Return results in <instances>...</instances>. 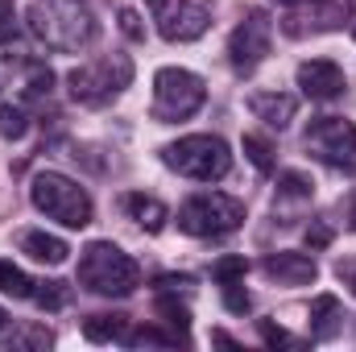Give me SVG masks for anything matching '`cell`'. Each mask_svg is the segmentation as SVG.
I'll return each mask as SVG.
<instances>
[{"label":"cell","mask_w":356,"mask_h":352,"mask_svg":"<svg viewBox=\"0 0 356 352\" xmlns=\"http://www.w3.org/2000/svg\"><path fill=\"white\" fill-rule=\"evenodd\" d=\"M245 158L253 162V170L257 175H273V145H269L266 137H257V133H245Z\"/></svg>","instance_id":"obj_23"},{"label":"cell","mask_w":356,"mask_h":352,"mask_svg":"<svg viewBox=\"0 0 356 352\" xmlns=\"http://www.w3.org/2000/svg\"><path fill=\"white\" fill-rule=\"evenodd\" d=\"M0 294L8 298H33V282L21 265H13L8 257H0Z\"/></svg>","instance_id":"obj_20"},{"label":"cell","mask_w":356,"mask_h":352,"mask_svg":"<svg viewBox=\"0 0 356 352\" xmlns=\"http://www.w3.org/2000/svg\"><path fill=\"white\" fill-rule=\"evenodd\" d=\"M353 294H356V269H353Z\"/></svg>","instance_id":"obj_37"},{"label":"cell","mask_w":356,"mask_h":352,"mask_svg":"<svg viewBox=\"0 0 356 352\" xmlns=\"http://www.w3.org/2000/svg\"><path fill=\"white\" fill-rule=\"evenodd\" d=\"M162 162L191 182H220L232 170V150L216 133H191V137H178L162 150Z\"/></svg>","instance_id":"obj_4"},{"label":"cell","mask_w":356,"mask_h":352,"mask_svg":"<svg viewBox=\"0 0 356 352\" xmlns=\"http://www.w3.org/2000/svg\"><path fill=\"white\" fill-rule=\"evenodd\" d=\"M245 273H249V262H245L241 253H228V257H220V262L211 265V278H216L220 286H228V282H245Z\"/></svg>","instance_id":"obj_26"},{"label":"cell","mask_w":356,"mask_h":352,"mask_svg":"<svg viewBox=\"0 0 356 352\" xmlns=\"http://www.w3.org/2000/svg\"><path fill=\"white\" fill-rule=\"evenodd\" d=\"M261 273H266L269 282H277V286H311L319 278V265H315L311 253L282 249V253H269L266 262H261Z\"/></svg>","instance_id":"obj_12"},{"label":"cell","mask_w":356,"mask_h":352,"mask_svg":"<svg viewBox=\"0 0 356 352\" xmlns=\"http://www.w3.org/2000/svg\"><path fill=\"white\" fill-rule=\"evenodd\" d=\"M245 224V203L224 195V191H199L178 207V228L186 237L211 241V237H228Z\"/></svg>","instance_id":"obj_5"},{"label":"cell","mask_w":356,"mask_h":352,"mask_svg":"<svg viewBox=\"0 0 356 352\" xmlns=\"http://www.w3.org/2000/svg\"><path fill=\"white\" fill-rule=\"evenodd\" d=\"M67 298H71L67 282H33V303H38L42 311H63Z\"/></svg>","instance_id":"obj_25"},{"label":"cell","mask_w":356,"mask_h":352,"mask_svg":"<svg viewBox=\"0 0 356 352\" xmlns=\"http://www.w3.org/2000/svg\"><path fill=\"white\" fill-rule=\"evenodd\" d=\"M79 286H88L99 298H129L141 286V269L120 245L91 241L79 257Z\"/></svg>","instance_id":"obj_2"},{"label":"cell","mask_w":356,"mask_h":352,"mask_svg":"<svg viewBox=\"0 0 356 352\" xmlns=\"http://www.w3.org/2000/svg\"><path fill=\"white\" fill-rule=\"evenodd\" d=\"M133 83V63L129 54H104L99 63H88V67H75L67 75V88L79 104L88 108H99L108 99H116L120 91Z\"/></svg>","instance_id":"obj_7"},{"label":"cell","mask_w":356,"mask_h":352,"mask_svg":"<svg viewBox=\"0 0 356 352\" xmlns=\"http://www.w3.org/2000/svg\"><path fill=\"white\" fill-rule=\"evenodd\" d=\"M207 99V88L195 71L186 67H162L154 75V120L162 125H178L186 116H195Z\"/></svg>","instance_id":"obj_6"},{"label":"cell","mask_w":356,"mask_h":352,"mask_svg":"<svg viewBox=\"0 0 356 352\" xmlns=\"http://www.w3.org/2000/svg\"><path fill=\"white\" fill-rule=\"evenodd\" d=\"M249 112L257 116V120H266L269 129H290V120H294V112H298V99L294 95H286V91H253L249 95Z\"/></svg>","instance_id":"obj_13"},{"label":"cell","mask_w":356,"mask_h":352,"mask_svg":"<svg viewBox=\"0 0 356 352\" xmlns=\"http://www.w3.org/2000/svg\"><path fill=\"white\" fill-rule=\"evenodd\" d=\"M50 344H54V336H50L46 323H21V328H13L4 336V349L8 352H46Z\"/></svg>","instance_id":"obj_18"},{"label":"cell","mask_w":356,"mask_h":352,"mask_svg":"<svg viewBox=\"0 0 356 352\" xmlns=\"http://www.w3.org/2000/svg\"><path fill=\"white\" fill-rule=\"evenodd\" d=\"M273 4H282V8H294V4H302V0H273Z\"/></svg>","instance_id":"obj_34"},{"label":"cell","mask_w":356,"mask_h":352,"mask_svg":"<svg viewBox=\"0 0 356 352\" xmlns=\"http://www.w3.org/2000/svg\"><path fill=\"white\" fill-rule=\"evenodd\" d=\"M307 150L336 175H356V125L344 116H319L307 129Z\"/></svg>","instance_id":"obj_8"},{"label":"cell","mask_w":356,"mask_h":352,"mask_svg":"<svg viewBox=\"0 0 356 352\" xmlns=\"http://www.w3.org/2000/svg\"><path fill=\"white\" fill-rule=\"evenodd\" d=\"M269 46H273V21L266 13H249L232 38H228V63L236 75H253L261 63L269 58Z\"/></svg>","instance_id":"obj_9"},{"label":"cell","mask_w":356,"mask_h":352,"mask_svg":"<svg viewBox=\"0 0 356 352\" xmlns=\"http://www.w3.org/2000/svg\"><path fill=\"white\" fill-rule=\"evenodd\" d=\"M54 88V71L42 63H29V95H50Z\"/></svg>","instance_id":"obj_30"},{"label":"cell","mask_w":356,"mask_h":352,"mask_svg":"<svg viewBox=\"0 0 356 352\" xmlns=\"http://www.w3.org/2000/svg\"><path fill=\"white\" fill-rule=\"evenodd\" d=\"M224 307H228L232 315H245V311H253V298H249V290H245L241 282H228V286H224Z\"/></svg>","instance_id":"obj_28"},{"label":"cell","mask_w":356,"mask_h":352,"mask_svg":"<svg viewBox=\"0 0 356 352\" xmlns=\"http://www.w3.org/2000/svg\"><path fill=\"white\" fill-rule=\"evenodd\" d=\"M211 344H224V349H241V344H236L228 332H211Z\"/></svg>","instance_id":"obj_32"},{"label":"cell","mask_w":356,"mask_h":352,"mask_svg":"<svg viewBox=\"0 0 356 352\" xmlns=\"http://www.w3.org/2000/svg\"><path fill=\"white\" fill-rule=\"evenodd\" d=\"M311 199H315V182H311V175H302V170L277 175V203H311Z\"/></svg>","instance_id":"obj_19"},{"label":"cell","mask_w":356,"mask_h":352,"mask_svg":"<svg viewBox=\"0 0 356 352\" xmlns=\"http://www.w3.org/2000/svg\"><path fill=\"white\" fill-rule=\"evenodd\" d=\"M120 344H129V349H145V344L175 349V344H186V336H182V332H158V328H141V332H124V340H120Z\"/></svg>","instance_id":"obj_22"},{"label":"cell","mask_w":356,"mask_h":352,"mask_svg":"<svg viewBox=\"0 0 356 352\" xmlns=\"http://www.w3.org/2000/svg\"><path fill=\"white\" fill-rule=\"evenodd\" d=\"M145 8L166 42H199L211 25V13L195 0H145Z\"/></svg>","instance_id":"obj_10"},{"label":"cell","mask_w":356,"mask_h":352,"mask_svg":"<svg viewBox=\"0 0 356 352\" xmlns=\"http://www.w3.org/2000/svg\"><path fill=\"white\" fill-rule=\"evenodd\" d=\"M29 133V112L21 104H0V137L4 141H21Z\"/></svg>","instance_id":"obj_21"},{"label":"cell","mask_w":356,"mask_h":352,"mask_svg":"<svg viewBox=\"0 0 356 352\" xmlns=\"http://www.w3.org/2000/svg\"><path fill=\"white\" fill-rule=\"evenodd\" d=\"M29 199L46 220H58L63 228H88L91 224V195L63 170H38L29 178Z\"/></svg>","instance_id":"obj_3"},{"label":"cell","mask_w":356,"mask_h":352,"mask_svg":"<svg viewBox=\"0 0 356 352\" xmlns=\"http://www.w3.org/2000/svg\"><path fill=\"white\" fill-rule=\"evenodd\" d=\"M13 21V0H0V29Z\"/></svg>","instance_id":"obj_33"},{"label":"cell","mask_w":356,"mask_h":352,"mask_svg":"<svg viewBox=\"0 0 356 352\" xmlns=\"http://www.w3.org/2000/svg\"><path fill=\"white\" fill-rule=\"evenodd\" d=\"M353 38H356V29H353Z\"/></svg>","instance_id":"obj_38"},{"label":"cell","mask_w":356,"mask_h":352,"mask_svg":"<svg viewBox=\"0 0 356 352\" xmlns=\"http://www.w3.org/2000/svg\"><path fill=\"white\" fill-rule=\"evenodd\" d=\"M353 228H356V203H353Z\"/></svg>","instance_id":"obj_36"},{"label":"cell","mask_w":356,"mask_h":352,"mask_svg":"<svg viewBox=\"0 0 356 352\" xmlns=\"http://www.w3.org/2000/svg\"><path fill=\"white\" fill-rule=\"evenodd\" d=\"M29 33L58 54H79L88 50L99 33L95 13L88 0H33L29 4Z\"/></svg>","instance_id":"obj_1"},{"label":"cell","mask_w":356,"mask_h":352,"mask_svg":"<svg viewBox=\"0 0 356 352\" xmlns=\"http://www.w3.org/2000/svg\"><path fill=\"white\" fill-rule=\"evenodd\" d=\"M124 211H129L145 232H162V228H166V220H170V207H166L158 195H141V191L124 199Z\"/></svg>","instance_id":"obj_16"},{"label":"cell","mask_w":356,"mask_h":352,"mask_svg":"<svg viewBox=\"0 0 356 352\" xmlns=\"http://www.w3.org/2000/svg\"><path fill=\"white\" fill-rule=\"evenodd\" d=\"M116 21H120V33H124L129 42H145V21H141L137 8H120Z\"/></svg>","instance_id":"obj_27"},{"label":"cell","mask_w":356,"mask_h":352,"mask_svg":"<svg viewBox=\"0 0 356 352\" xmlns=\"http://www.w3.org/2000/svg\"><path fill=\"white\" fill-rule=\"evenodd\" d=\"M124 332H129V319L124 315H108V311H99V315H88L83 319V336H88L91 344H112V340H124Z\"/></svg>","instance_id":"obj_17"},{"label":"cell","mask_w":356,"mask_h":352,"mask_svg":"<svg viewBox=\"0 0 356 352\" xmlns=\"http://www.w3.org/2000/svg\"><path fill=\"white\" fill-rule=\"evenodd\" d=\"M21 253L25 257H33V262H42V265H63L67 262V241L63 237H54V232H21Z\"/></svg>","instance_id":"obj_14"},{"label":"cell","mask_w":356,"mask_h":352,"mask_svg":"<svg viewBox=\"0 0 356 352\" xmlns=\"http://www.w3.org/2000/svg\"><path fill=\"white\" fill-rule=\"evenodd\" d=\"M4 323H8V315H4V307H0V332H4Z\"/></svg>","instance_id":"obj_35"},{"label":"cell","mask_w":356,"mask_h":352,"mask_svg":"<svg viewBox=\"0 0 356 352\" xmlns=\"http://www.w3.org/2000/svg\"><path fill=\"white\" fill-rule=\"evenodd\" d=\"M261 340H266L269 349H302V340H294L286 328H277V323H269V319H261Z\"/></svg>","instance_id":"obj_29"},{"label":"cell","mask_w":356,"mask_h":352,"mask_svg":"<svg viewBox=\"0 0 356 352\" xmlns=\"http://www.w3.org/2000/svg\"><path fill=\"white\" fill-rule=\"evenodd\" d=\"M344 307H340V298L336 294H319L315 303H311V336L315 340H332L340 328H344Z\"/></svg>","instance_id":"obj_15"},{"label":"cell","mask_w":356,"mask_h":352,"mask_svg":"<svg viewBox=\"0 0 356 352\" xmlns=\"http://www.w3.org/2000/svg\"><path fill=\"white\" fill-rule=\"evenodd\" d=\"M294 79H298V91H302L307 99H319V104L340 99V95H344V88H348L344 71H340L332 58H311V63H302Z\"/></svg>","instance_id":"obj_11"},{"label":"cell","mask_w":356,"mask_h":352,"mask_svg":"<svg viewBox=\"0 0 356 352\" xmlns=\"http://www.w3.org/2000/svg\"><path fill=\"white\" fill-rule=\"evenodd\" d=\"M154 311L162 315V323H166L170 332H182V336H186V328H191V311H186V307H182L178 298H170V294H158Z\"/></svg>","instance_id":"obj_24"},{"label":"cell","mask_w":356,"mask_h":352,"mask_svg":"<svg viewBox=\"0 0 356 352\" xmlns=\"http://www.w3.org/2000/svg\"><path fill=\"white\" fill-rule=\"evenodd\" d=\"M332 245V228L327 224H311L307 228V249H327Z\"/></svg>","instance_id":"obj_31"}]
</instances>
